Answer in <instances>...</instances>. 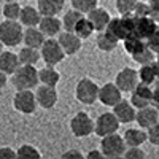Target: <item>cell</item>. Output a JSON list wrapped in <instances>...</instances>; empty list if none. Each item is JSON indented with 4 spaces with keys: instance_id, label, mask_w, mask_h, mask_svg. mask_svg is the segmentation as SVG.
I'll return each mask as SVG.
<instances>
[{
    "instance_id": "7dc6e473",
    "label": "cell",
    "mask_w": 159,
    "mask_h": 159,
    "mask_svg": "<svg viewBox=\"0 0 159 159\" xmlns=\"http://www.w3.org/2000/svg\"><path fill=\"white\" fill-rule=\"evenodd\" d=\"M2 51H3V43L0 42V52H2Z\"/></svg>"
},
{
    "instance_id": "cb8c5ba5",
    "label": "cell",
    "mask_w": 159,
    "mask_h": 159,
    "mask_svg": "<svg viewBox=\"0 0 159 159\" xmlns=\"http://www.w3.org/2000/svg\"><path fill=\"white\" fill-rule=\"evenodd\" d=\"M18 65H19L18 54H15V52H11V51H2L0 52V70L3 73L13 75V72L18 69Z\"/></svg>"
},
{
    "instance_id": "9c48e42d",
    "label": "cell",
    "mask_w": 159,
    "mask_h": 159,
    "mask_svg": "<svg viewBox=\"0 0 159 159\" xmlns=\"http://www.w3.org/2000/svg\"><path fill=\"white\" fill-rule=\"evenodd\" d=\"M119 123L118 118L111 113H102L97 116V119L94 121V132L99 137H105L108 134H115L119 129Z\"/></svg>"
},
{
    "instance_id": "6da1fadb",
    "label": "cell",
    "mask_w": 159,
    "mask_h": 159,
    "mask_svg": "<svg viewBox=\"0 0 159 159\" xmlns=\"http://www.w3.org/2000/svg\"><path fill=\"white\" fill-rule=\"evenodd\" d=\"M13 86L19 89H34L38 86V70L35 65L19 64L18 69L13 72Z\"/></svg>"
},
{
    "instance_id": "c3c4849f",
    "label": "cell",
    "mask_w": 159,
    "mask_h": 159,
    "mask_svg": "<svg viewBox=\"0 0 159 159\" xmlns=\"http://www.w3.org/2000/svg\"><path fill=\"white\" fill-rule=\"evenodd\" d=\"M156 64H157V67H159V52H157V57H156Z\"/></svg>"
},
{
    "instance_id": "ac0fdd59",
    "label": "cell",
    "mask_w": 159,
    "mask_h": 159,
    "mask_svg": "<svg viewBox=\"0 0 159 159\" xmlns=\"http://www.w3.org/2000/svg\"><path fill=\"white\" fill-rule=\"evenodd\" d=\"M110 18L111 16L108 15V11L105 8H100V7H94L91 11H88V19L91 21V24H92V27H94L96 32L105 30Z\"/></svg>"
},
{
    "instance_id": "5b68a950",
    "label": "cell",
    "mask_w": 159,
    "mask_h": 159,
    "mask_svg": "<svg viewBox=\"0 0 159 159\" xmlns=\"http://www.w3.org/2000/svg\"><path fill=\"white\" fill-rule=\"evenodd\" d=\"M40 57L46 62V65H52V67H54V65H57L64 61L65 52L61 48L57 40H54L51 37V38L45 40L42 48H40Z\"/></svg>"
},
{
    "instance_id": "7bdbcfd3",
    "label": "cell",
    "mask_w": 159,
    "mask_h": 159,
    "mask_svg": "<svg viewBox=\"0 0 159 159\" xmlns=\"http://www.w3.org/2000/svg\"><path fill=\"white\" fill-rule=\"evenodd\" d=\"M62 157H78V159H81L83 157V153L78 151V150H69V151H65L62 154Z\"/></svg>"
},
{
    "instance_id": "b9f144b4",
    "label": "cell",
    "mask_w": 159,
    "mask_h": 159,
    "mask_svg": "<svg viewBox=\"0 0 159 159\" xmlns=\"http://www.w3.org/2000/svg\"><path fill=\"white\" fill-rule=\"evenodd\" d=\"M150 18L159 22V5H150Z\"/></svg>"
},
{
    "instance_id": "816d5d0a",
    "label": "cell",
    "mask_w": 159,
    "mask_h": 159,
    "mask_svg": "<svg viewBox=\"0 0 159 159\" xmlns=\"http://www.w3.org/2000/svg\"><path fill=\"white\" fill-rule=\"evenodd\" d=\"M0 2H2V0H0Z\"/></svg>"
},
{
    "instance_id": "52a82bcc",
    "label": "cell",
    "mask_w": 159,
    "mask_h": 159,
    "mask_svg": "<svg viewBox=\"0 0 159 159\" xmlns=\"http://www.w3.org/2000/svg\"><path fill=\"white\" fill-rule=\"evenodd\" d=\"M13 107L22 115H32L38 107L32 89H19L13 97Z\"/></svg>"
},
{
    "instance_id": "30bf717a",
    "label": "cell",
    "mask_w": 159,
    "mask_h": 159,
    "mask_svg": "<svg viewBox=\"0 0 159 159\" xmlns=\"http://www.w3.org/2000/svg\"><path fill=\"white\" fill-rule=\"evenodd\" d=\"M132 96H130V103L134 105L135 108H143L147 105H151L153 100V88L150 84H145V83H137V86L130 91Z\"/></svg>"
},
{
    "instance_id": "2e32d148",
    "label": "cell",
    "mask_w": 159,
    "mask_h": 159,
    "mask_svg": "<svg viewBox=\"0 0 159 159\" xmlns=\"http://www.w3.org/2000/svg\"><path fill=\"white\" fill-rule=\"evenodd\" d=\"M134 121L142 129L151 127L153 124H156L159 121L156 107H154V105H147V107H143V108H139V111H135V119H134Z\"/></svg>"
},
{
    "instance_id": "74e56055",
    "label": "cell",
    "mask_w": 159,
    "mask_h": 159,
    "mask_svg": "<svg viewBox=\"0 0 159 159\" xmlns=\"http://www.w3.org/2000/svg\"><path fill=\"white\" fill-rule=\"evenodd\" d=\"M147 140H150L151 145L159 147V123H156L147 129Z\"/></svg>"
},
{
    "instance_id": "4dcf8cb0",
    "label": "cell",
    "mask_w": 159,
    "mask_h": 159,
    "mask_svg": "<svg viewBox=\"0 0 159 159\" xmlns=\"http://www.w3.org/2000/svg\"><path fill=\"white\" fill-rule=\"evenodd\" d=\"M80 18H83V13H81V11H78V10H75V8L69 10V11L64 15V19L61 21L64 30L73 32V27H75V24L80 21Z\"/></svg>"
},
{
    "instance_id": "8992f818",
    "label": "cell",
    "mask_w": 159,
    "mask_h": 159,
    "mask_svg": "<svg viewBox=\"0 0 159 159\" xmlns=\"http://www.w3.org/2000/svg\"><path fill=\"white\" fill-rule=\"evenodd\" d=\"M97 94H99V86L89 78H81L76 83V89H75V96L76 100L81 102L84 105H92L97 100Z\"/></svg>"
},
{
    "instance_id": "7c38bea8",
    "label": "cell",
    "mask_w": 159,
    "mask_h": 159,
    "mask_svg": "<svg viewBox=\"0 0 159 159\" xmlns=\"http://www.w3.org/2000/svg\"><path fill=\"white\" fill-rule=\"evenodd\" d=\"M157 27V24L150 16H134V25H132V34L135 37L147 40Z\"/></svg>"
},
{
    "instance_id": "f6af8a7d",
    "label": "cell",
    "mask_w": 159,
    "mask_h": 159,
    "mask_svg": "<svg viewBox=\"0 0 159 159\" xmlns=\"http://www.w3.org/2000/svg\"><path fill=\"white\" fill-rule=\"evenodd\" d=\"M7 81H8V75H7V73H3L2 70H0V89L5 88Z\"/></svg>"
},
{
    "instance_id": "d4e9b609",
    "label": "cell",
    "mask_w": 159,
    "mask_h": 159,
    "mask_svg": "<svg viewBox=\"0 0 159 159\" xmlns=\"http://www.w3.org/2000/svg\"><path fill=\"white\" fill-rule=\"evenodd\" d=\"M123 139H124L126 147H140V145H143L145 142H147V132H145L142 127L127 129L124 132Z\"/></svg>"
},
{
    "instance_id": "e575fe53",
    "label": "cell",
    "mask_w": 159,
    "mask_h": 159,
    "mask_svg": "<svg viewBox=\"0 0 159 159\" xmlns=\"http://www.w3.org/2000/svg\"><path fill=\"white\" fill-rule=\"evenodd\" d=\"M70 3L75 10L81 11L84 15V13L91 11L94 7H97V0H70Z\"/></svg>"
},
{
    "instance_id": "d6a6232c",
    "label": "cell",
    "mask_w": 159,
    "mask_h": 159,
    "mask_svg": "<svg viewBox=\"0 0 159 159\" xmlns=\"http://www.w3.org/2000/svg\"><path fill=\"white\" fill-rule=\"evenodd\" d=\"M16 157L22 159H40V151L32 145H22L16 151Z\"/></svg>"
},
{
    "instance_id": "ffe728a7",
    "label": "cell",
    "mask_w": 159,
    "mask_h": 159,
    "mask_svg": "<svg viewBox=\"0 0 159 159\" xmlns=\"http://www.w3.org/2000/svg\"><path fill=\"white\" fill-rule=\"evenodd\" d=\"M45 40H46V37L42 34V30L37 25H34V27H25V30L22 32V42L25 46L40 49Z\"/></svg>"
},
{
    "instance_id": "8fae6325",
    "label": "cell",
    "mask_w": 159,
    "mask_h": 159,
    "mask_svg": "<svg viewBox=\"0 0 159 159\" xmlns=\"http://www.w3.org/2000/svg\"><path fill=\"white\" fill-rule=\"evenodd\" d=\"M57 91L54 86H46L42 84L38 86L37 92H35V99H37V105H40L45 110H51L54 108V105L57 103Z\"/></svg>"
},
{
    "instance_id": "836d02e7",
    "label": "cell",
    "mask_w": 159,
    "mask_h": 159,
    "mask_svg": "<svg viewBox=\"0 0 159 159\" xmlns=\"http://www.w3.org/2000/svg\"><path fill=\"white\" fill-rule=\"evenodd\" d=\"M132 59H134L137 64H140V65L150 64V62H153V59H154V52H153L148 46H145L143 49H140L139 52H135V54L132 56Z\"/></svg>"
},
{
    "instance_id": "ee69618b",
    "label": "cell",
    "mask_w": 159,
    "mask_h": 159,
    "mask_svg": "<svg viewBox=\"0 0 159 159\" xmlns=\"http://www.w3.org/2000/svg\"><path fill=\"white\" fill-rule=\"evenodd\" d=\"M102 156H103V154H102L100 150H92V151H89V153L86 154L88 159H92V157H102Z\"/></svg>"
},
{
    "instance_id": "3957f363",
    "label": "cell",
    "mask_w": 159,
    "mask_h": 159,
    "mask_svg": "<svg viewBox=\"0 0 159 159\" xmlns=\"http://www.w3.org/2000/svg\"><path fill=\"white\" fill-rule=\"evenodd\" d=\"M132 25H134V15H123V18H110L105 32L110 34L118 42L132 34Z\"/></svg>"
},
{
    "instance_id": "44dd1931",
    "label": "cell",
    "mask_w": 159,
    "mask_h": 159,
    "mask_svg": "<svg viewBox=\"0 0 159 159\" xmlns=\"http://www.w3.org/2000/svg\"><path fill=\"white\" fill-rule=\"evenodd\" d=\"M139 73V81L145 83V84H154L156 80L159 78V67L156 62H150V64H143L140 67Z\"/></svg>"
},
{
    "instance_id": "83f0119b",
    "label": "cell",
    "mask_w": 159,
    "mask_h": 159,
    "mask_svg": "<svg viewBox=\"0 0 159 159\" xmlns=\"http://www.w3.org/2000/svg\"><path fill=\"white\" fill-rule=\"evenodd\" d=\"M123 43H124V49H126V52H129L130 56H134L135 52H139L140 49H143L145 46H147L145 40L135 37L134 34H129L127 37H124V38H123Z\"/></svg>"
},
{
    "instance_id": "e0dca14e",
    "label": "cell",
    "mask_w": 159,
    "mask_h": 159,
    "mask_svg": "<svg viewBox=\"0 0 159 159\" xmlns=\"http://www.w3.org/2000/svg\"><path fill=\"white\" fill-rule=\"evenodd\" d=\"M113 115L118 118L119 123H132L135 119V107L127 100H119L116 105H113Z\"/></svg>"
},
{
    "instance_id": "d590c367",
    "label": "cell",
    "mask_w": 159,
    "mask_h": 159,
    "mask_svg": "<svg viewBox=\"0 0 159 159\" xmlns=\"http://www.w3.org/2000/svg\"><path fill=\"white\" fill-rule=\"evenodd\" d=\"M139 0H116V10L121 15H130Z\"/></svg>"
},
{
    "instance_id": "f907efd6",
    "label": "cell",
    "mask_w": 159,
    "mask_h": 159,
    "mask_svg": "<svg viewBox=\"0 0 159 159\" xmlns=\"http://www.w3.org/2000/svg\"><path fill=\"white\" fill-rule=\"evenodd\" d=\"M157 116H159V110H157Z\"/></svg>"
},
{
    "instance_id": "5bb4252c",
    "label": "cell",
    "mask_w": 159,
    "mask_h": 159,
    "mask_svg": "<svg viewBox=\"0 0 159 159\" xmlns=\"http://www.w3.org/2000/svg\"><path fill=\"white\" fill-rule=\"evenodd\" d=\"M121 99H123V92L119 91V88L115 83H105L102 88H99L97 100H100L107 107H113Z\"/></svg>"
},
{
    "instance_id": "484cf974",
    "label": "cell",
    "mask_w": 159,
    "mask_h": 159,
    "mask_svg": "<svg viewBox=\"0 0 159 159\" xmlns=\"http://www.w3.org/2000/svg\"><path fill=\"white\" fill-rule=\"evenodd\" d=\"M61 80V75L57 70H54V67L52 65H48V67L45 69H40L38 70V81L42 84H46V86H54L59 83Z\"/></svg>"
},
{
    "instance_id": "603a6c76",
    "label": "cell",
    "mask_w": 159,
    "mask_h": 159,
    "mask_svg": "<svg viewBox=\"0 0 159 159\" xmlns=\"http://www.w3.org/2000/svg\"><path fill=\"white\" fill-rule=\"evenodd\" d=\"M40 11L35 7H21V13H19V18L18 21L22 24V27H34V25H38L40 22Z\"/></svg>"
},
{
    "instance_id": "f35d334b",
    "label": "cell",
    "mask_w": 159,
    "mask_h": 159,
    "mask_svg": "<svg viewBox=\"0 0 159 159\" xmlns=\"http://www.w3.org/2000/svg\"><path fill=\"white\" fill-rule=\"evenodd\" d=\"M123 156H126L129 159H143L145 157V151L140 150V147H129V148H126Z\"/></svg>"
},
{
    "instance_id": "8d00e7d4",
    "label": "cell",
    "mask_w": 159,
    "mask_h": 159,
    "mask_svg": "<svg viewBox=\"0 0 159 159\" xmlns=\"http://www.w3.org/2000/svg\"><path fill=\"white\" fill-rule=\"evenodd\" d=\"M145 43H147V46L154 52V54H157L159 52V27H156V30L145 40Z\"/></svg>"
},
{
    "instance_id": "277c9868",
    "label": "cell",
    "mask_w": 159,
    "mask_h": 159,
    "mask_svg": "<svg viewBox=\"0 0 159 159\" xmlns=\"http://www.w3.org/2000/svg\"><path fill=\"white\" fill-rule=\"evenodd\" d=\"M100 151L105 157H121L126 151V143L124 139L121 135H118L116 132L115 134H108L105 137H100Z\"/></svg>"
},
{
    "instance_id": "1f68e13d",
    "label": "cell",
    "mask_w": 159,
    "mask_h": 159,
    "mask_svg": "<svg viewBox=\"0 0 159 159\" xmlns=\"http://www.w3.org/2000/svg\"><path fill=\"white\" fill-rule=\"evenodd\" d=\"M21 13V5L18 2H5L3 8H2V15L5 16V19H16L19 18Z\"/></svg>"
},
{
    "instance_id": "9a60e30c",
    "label": "cell",
    "mask_w": 159,
    "mask_h": 159,
    "mask_svg": "<svg viewBox=\"0 0 159 159\" xmlns=\"http://www.w3.org/2000/svg\"><path fill=\"white\" fill-rule=\"evenodd\" d=\"M57 42L61 45V48L64 49L65 54H76V52L81 49V38L76 37L73 32H69V30H64V32H59L57 34Z\"/></svg>"
},
{
    "instance_id": "ab89813d",
    "label": "cell",
    "mask_w": 159,
    "mask_h": 159,
    "mask_svg": "<svg viewBox=\"0 0 159 159\" xmlns=\"http://www.w3.org/2000/svg\"><path fill=\"white\" fill-rule=\"evenodd\" d=\"M134 16H150V3H142V2H137L134 11H132Z\"/></svg>"
},
{
    "instance_id": "d6986e66",
    "label": "cell",
    "mask_w": 159,
    "mask_h": 159,
    "mask_svg": "<svg viewBox=\"0 0 159 159\" xmlns=\"http://www.w3.org/2000/svg\"><path fill=\"white\" fill-rule=\"evenodd\" d=\"M38 29L48 38L56 37L62 30V22L57 16H42L38 22Z\"/></svg>"
},
{
    "instance_id": "681fc988",
    "label": "cell",
    "mask_w": 159,
    "mask_h": 159,
    "mask_svg": "<svg viewBox=\"0 0 159 159\" xmlns=\"http://www.w3.org/2000/svg\"><path fill=\"white\" fill-rule=\"evenodd\" d=\"M3 2H18V0H3Z\"/></svg>"
},
{
    "instance_id": "f546056e",
    "label": "cell",
    "mask_w": 159,
    "mask_h": 159,
    "mask_svg": "<svg viewBox=\"0 0 159 159\" xmlns=\"http://www.w3.org/2000/svg\"><path fill=\"white\" fill-rule=\"evenodd\" d=\"M92 32H96L94 30V27H92V24H91V21L88 19V18H80V21L75 24V27H73V34L76 35V37H80L81 40H84V38H89L91 35H92Z\"/></svg>"
},
{
    "instance_id": "f1b7e54d",
    "label": "cell",
    "mask_w": 159,
    "mask_h": 159,
    "mask_svg": "<svg viewBox=\"0 0 159 159\" xmlns=\"http://www.w3.org/2000/svg\"><path fill=\"white\" fill-rule=\"evenodd\" d=\"M96 45H97V48L100 51L110 52V51H113L118 46V40L113 38L110 34H107L105 30H102V32H99V35L96 38Z\"/></svg>"
},
{
    "instance_id": "bcb514c9",
    "label": "cell",
    "mask_w": 159,
    "mask_h": 159,
    "mask_svg": "<svg viewBox=\"0 0 159 159\" xmlns=\"http://www.w3.org/2000/svg\"><path fill=\"white\" fill-rule=\"evenodd\" d=\"M150 5H159V0H148Z\"/></svg>"
},
{
    "instance_id": "4316f807",
    "label": "cell",
    "mask_w": 159,
    "mask_h": 159,
    "mask_svg": "<svg viewBox=\"0 0 159 159\" xmlns=\"http://www.w3.org/2000/svg\"><path fill=\"white\" fill-rule=\"evenodd\" d=\"M40 57V49L30 48V46H24L21 48V51L18 52V61L19 64H25V65H35L38 62Z\"/></svg>"
},
{
    "instance_id": "60d3db41",
    "label": "cell",
    "mask_w": 159,
    "mask_h": 159,
    "mask_svg": "<svg viewBox=\"0 0 159 159\" xmlns=\"http://www.w3.org/2000/svg\"><path fill=\"white\" fill-rule=\"evenodd\" d=\"M16 151L11 150L10 147H2L0 148V159H15Z\"/></svg>"
},
{
    "instance_id": "ba28073f",
    "label": "cell",
    "mask_w": 159,
    "mask_h": 159,
    "mask_svg": "<svg viewBox=\"0 0 159 159\" xmlns=\"http://www.w3.org/2000/svg\"><path fill=\"white\" fill-rule=\"evenodd\" d=\"M70 130L72 134L78 139H83V137H88L94 132V121L89 118L88 113L84 111H80L76 113L72 121H70Z\"/></svg>"
},
{
    "instance_id": "7402d4cb",
    "label": "cell",
    "mask_w": 159,
    "mask_h": 159,
    "mask_svg": "<svg viewBox=\"0 0 159 159\" xmlns=\"http://www.w3.org/2000/svg\"><path fill=\"white\" fill-rule=\"evenodd\" d=\"M64 0H38V11L42 16H57L64 10Z\"/></svg>"
},
{
    "instance_id": "4fadbf2b",
    "label": "cell",
    "mask_w": 159,
    "mask_h": 159,
    "mask_svg": "<svg viewBox=\"0 0 159 159\" xmlns=\"http://www.w3.org/2000/svg\"><path fill=\"white\" fill-rule=\"evenodd\" d=\"M139 83V73L137 70L130 69V67H126L123 69L116 75V80H115V84L119 88L121 92H130Z\"/></svg>"
},
{
    "instance_id": "7a4b0ae2",
    "label": "cell",
    "mask_w": 159,
    "mask_h": 159,
    "mask_svg": "<svg viewBox=\"0 0 159 159\" xmlns=\"http://www.w3.org/2000/svg\"><path fill=\"white\" fill-rule=\"evenodd\" d=\"M22 24L16 19H5L0 22V42L3 46H18L22 42Z\"/></svg>"
}]
</instances>
